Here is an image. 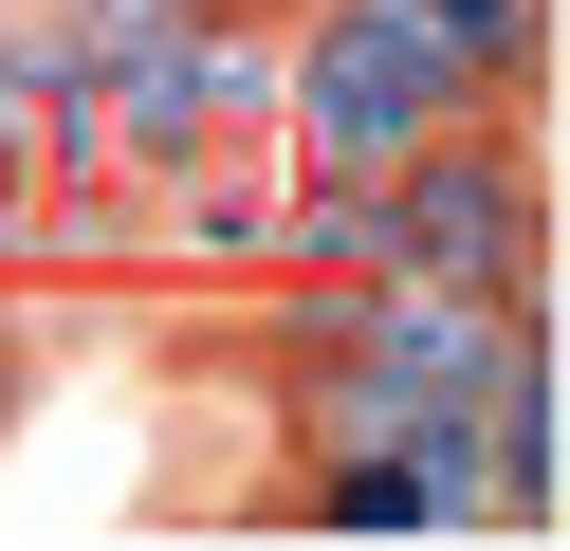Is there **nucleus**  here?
<instances>
[{
    "instance_id": "1",
    "label": "nucleus",
    "mask_w": 570,
    "mask_h": 551,
    "mask_svg": "<svg viewBox=\"0 0 570 551\" xmlns=\"http://www.w3.org/2000/svg\"><path fill=\"white\" fill-rule=\"evenodd\" d=\"M460 110H479V73L423 37V0H313L295 92H276V147H295L313 184H368V166H405L423 129H460Z\"/></svg>"
},
{
    "instance_id": "2",
    "label": "nucleus",
    "mask_w": 570,
    "mask_h": 551,
    "mask_svg": "<svg viewBox=\"0 0 570 551\" xmlns=\"http://www.w3.org/2000/svg\"><path fill=\"white\" fill-rule=\"evenodd\" d=\"M166 19H185V0H38L19 56H38V73H92V56H129V37H166Z\"/></svg>"
}]
</instances>
